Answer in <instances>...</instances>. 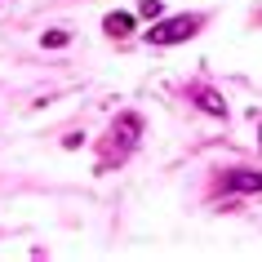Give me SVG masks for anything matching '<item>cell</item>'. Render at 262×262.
<instances>
[{
    "instance_id": "cell-3",
    "label": "cell",
    "mask_w": 262,
    "mask_h": 262,
    "mask_svg": "<svg viewBox=\"0 0 262 262\" xmlns=\"http://www.w3.org/2000/svg\"><path fill=\"white\" fill-rule=\"evenodd\" d=\"M195 102H200L209 116H227V102H222L218 94H209V89H200V94H195Z\"/></svg>"
},
{
    "instance_id": "cell-2",
    "label": "cell",
    "mask_w": 262,
    "mask_h": 262,
    "mask_svg": "<svg viewBox=\"0 0 262 262\" xmlns=\"http://www.w3.org/2000/svg\"><path fill=\"white\" fill-rule=\"evenodd\" d=\"M222 187H227V191H253V195H262V173H258V169H231V173L222 178Z\"/></svg>"
},
{
    "instance_id": "cell-1",
    "label": "cell",
    "mask_w": 262,
    "mask_h": 262,
    "mask_svg": "<svg viewBox=\"0 0 262 262\" xmlns=\"http://www.w3.org/2000/svg\"><path fill=\"white\" fill-rule=\"evenodd\" d=\"M195 31H200V18L195 14H178V18H165L160 27H151L147 40L151 45H178V40H187V36H195Z\"/></svg>"
},
{
    "instance_id": "cell-5",
    "label": "cell",
    "mask_w": 262,
    "mask_h": 262,
    "mask_svg": "<svg viewBox=\"0 0 262 262\" xmlns=\"http://www.w3.org/2000/svg\"><path fill=\"white\" fill-rule=\"evenodd\" d=\"M45 45H49V49H58V45H67V31H49V36H45Z\"/></svg>"
},
{
    "instance_id": "cell-4",
    "label": "cell",
    "mask_w": 262,
    "mask_h": 262,
    "mask_svg": "<svg viewBox=\"0 0 262 262\" xmlns=\"http://www.w3.org/2000/svg\"><path fill=\"white\" fill-rule=\"evenodd\" d=\"M107 31L111 36H129L134 31V14H107Z\"/></svg>"
}]
</instances>
